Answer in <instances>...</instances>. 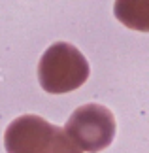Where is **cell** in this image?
Returning <instances> with one entry per match:
<instances>
[{
	"label": "cell",
	"instance_id": "3",
	"mask_svg": "<svg viewBox=\"0 0 149 153\" xmlns=\"http://www.w3.org/2000/svg\"><path fill=\"white\" fill-rule=\"evenodd\" d=\"M64 134L81 153H98L115 138V117L100 104H85L74 110L64 125Z\"/></svg>",
	"mask_w": 149,
	"mask_h": 153
},
{
	"label": "cell",
	"instance_id": "2",
	"mask_svg": "<svg viewBox=\"0 0 149 153\" xmlns=\"http://www.w3.org/2000/svg\"><path fill=\"white\" fill-rule=\"evenodd\" d=\"M91 68L83 53L66 42L49 45L38 62V81L51 95L76 91L89 79Z\"/></svg>",
	"mask_w": 149,
	"mask_h": 153
},
{
	"label": "cell",
	"instance_id": "1",
	"mask_svg": "<svg viewBox=\"0 0 149 153\" xmlns=\"http://www.w3.org/2000/svg\"><path fill=\"white\" fill-rule=\"evenodd\" d=\"M4 148L8 153H81L61 127L34 114L10 123L4 132Z\"/></svg>",
	"mask_w": 149,
	"mask_h": 153
},
{
	"label": "cell",
	"instance_id": "4",
	"mask_svg": "<svg viewBox=\"0 0 149 153\" xmlns=\"http://www.w3.org/2000/svg\"><path fill=\"white\" fill-rule=\"evenodd\" d=\"M113 13L125 27L140 32L149 30V0H115Z\"/></svg>",
	"mask_w": 149,
	"mask_h": 153
}]
</instances>
